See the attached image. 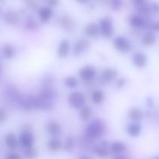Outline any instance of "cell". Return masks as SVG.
I'll return each instance as SVG.
<instances>
[{"mask_svg": "<svg viewBox=\"0 0 159 159\" xmlns=\"http://www.w3.org/2000/svg\"><path fill=\"white\" fill-rule=\"evenodd\" d=\"M104 126L103 124L99 120L93 121L86 128V134L89 138L96 139L99 138L103 134Z\"/></svg>", "mask_w": 159, "mask_h": 159, "instance_id": "1", "label": "cell"}, {"mask_svg": "<svg viewBox=\"0 0 159 159\" xmlns=\"http://www.w3.org/2000/svg\"><path fill=\"white\" fill-rule=\"evenodd\" d=\"M99 30L101 31L102 36L106 39H109L113 36V27L112 20L110 18H103L99 23Z\"/></svg>", "mask_w": 159, "mask_h": 159, "instance_id": "2", "label": "cell"}, {"mask_svg": "<svg viewBox=\"0 0 159 159\" xmlns=\"http://www.w3.org/2000/svg\"><path fill=\"white\" fill-rule=\"evenodd\" d=\"M68 102L70 106L74 109H80L85 107V97L82 93L74 92L71 93L68 97Z\"/></svg>", "mask_w": 159, "mask_h": 159, "instance_id": "3", "label": "cell"}, {"mask_svg": "<svg viewBox=\"0 0 159 159\" xmlns=\"http://www.w3.org/2000/svg\"><path fill=\"white\" fill-rule=\"evenodd\" d=\"M113 45L121 53H127L130 50V43L125 37L118 36L113 40Z\"/></svg>", "mask_w": 159, "mask_h": 159, "instance_id": "4", "label": "cell"}, {"mask_svg": "<svg viewBox=\"0 0 159 159\" xmlns=\"http://www.w3.org/2000/svg\"><path fill=\"white\" fill-rule=\"evenodd\" d=\"M96 74V71L94 67L91 65H86L82 67L79 71V75L83 80L90 81L93 80Z\"/></svg>", "mask_w": 159, "mask_h": 159, "instance_id": "5", "label": "cell"}, {"mask_svg": "<svg viewBox=\"0 0 159 159\" xmlns=\"http://www.w3.org/2000/svg\"><path fill=\"white\" fill-rule=\"evenodd\" d=\"M20 141L21 144L26 148L33 147V144L34 142V137H33L32 134L29 131H24L23 134H21Z\"/></svg>", "mask_w": 159, "mask_h": 159, "instance_id": "6", "label": "cell"}, {"mask_svg": "<svg viewBox=\"0 0 159 159\" xmlns=\"http://www.w3.org/2000/svg\"><path fill=\"white\" fill-rule=\"evenodd\" d=\"M117 75V71L115 69L108 68L102 71L101 75V81L103 83H110L111 82Z\"/></svg>", "mask_w": 159, "mask_h": 159, "instance_id": "7", "label": "cell"}, {"mask_svg": "<svg viewBox=\"0 0 159 159\" xmlns=\"http://www.w3.org/2000/svg\"><path fill=\"white\" fill-rule=\"evenodd\" d=\"M89 47V41L86 39H81L76 42L74 48V54L79 55Z\"/></svg>", "mask_w": 159, "mask_h": 159, "instance_id": "8", "label": "cell"}, {"mask_svg": "<svg viewBox=\"0 0 159 159\" xmlns=\"http://www.w3.org/2000/svg\"><path fill=\"white\" fill-rule=\"evenodd\" d=\"M70 51V43L68 40H64L61 42L57 48V54L60 57H65Z\"/></svg>", "mask_w": 159, "mask_h": 159, "instance_id": "9", "label": "cell"}, {"mask_svg": "<svg viewBox=\"0 0 159 159\" xmlns=\"http://www.w3.org/2000/svg\"><path fill=\"white\" fill-rule=\"evenodd\" d=\"M19 102L20 105L26 110H34V104H33L32 96H23L18 98Z\"/></svg>", "mask_w": 159, "mask_h": 159, "instance_id": "10", "label": "cell"}, {"mask_svg": "<svg viewBox=\"0 0 159 159\" xmlns=\"http://www.w3.org/2000/svg\"><path fill=\"white\" fill-rule=\"evenodd\" d=\"M53 15L52 9L48 6H44V7L40 8L39 10V16H40V20L43 23H47L50 20Z\"/></svg>", "mask_w": 159, "mask_h": 159, "instance_id": "11", "label": "cell"}, {"mask_svg": "<svg viewBox=\"0 0 159 159\" xmlns=\"http://www.w3.org/2000/svg\"><path fill=\"white\" fill-rule=\"evenodd\" d=\"M133 63L138 68H143L146 65L147 57L142 53H136L133 56Z\"/></svg>", "mask_w": 159, "mask_h": 159, "instance_id": "12", "label": "cell"}, {"mask_svg": "<svg viewBox=\"0 0 159 159\" xmlns=\"http://www.w3.org/2000/svg\"><path fill=\"white\" fill-rule=\"evenodd\" d=\"M48 131L51 136L57 137L61 134V127L55 121H51L48 124Z\"/></svg>", "mask_w": 159, "mask_h": 159, "instance_id": "13", "label": "cell"}, {"mask_svg": "<svg viewBox=\"0 0 159 159\" xmlns=\"http://www.w3.org/2000/svg\"><path fill=\"white\" fill-rule=\"evenodd\" d=\"M5 142H6V146L9 150H15L18 145V142H17L16 137L13 133H10L6 137L5 139Z\"/></svg>", "mask_w": 159, "mask_h": 159, "instance_id": "14", "label": "cell"}, {"mask_svg": "<svg viewBox=\"0 0 159 159\" xmlns=\"http://www.w3.org/2000/svg\"><path fill=\"white\" fill-rule=\"evenodd\" d=\"M141 126L138 123H133L127 126V132L130 136L138 137L141 134Z\"/></svg>", "mask_w": 159, "mask_h": 159, "instance_id": "15", "label": "cell"}, {"mask_svg": "<svg viewBox=\"0 0 159 159\" xmlns=\"http://www.w3.org/2000/svg\"><path fill=\"white\" fill-rule=\"evenodd\" d=\"M99 31V26L95 23H91L87 25L85 28V33L89 37H93L98 34Z\"/></svg>", "mask_w": 159, "mask_h": 159, "instance_id": "16", "label": "cell"}, {"mask_svg": "<svg viewBox=\"0 0 159 159\" xmlns=\"http://www.w3.org/2000/svg\"><path fill=\"white\" fill-rule=\"evenodd\" d=\"M4 19L6 23L10 25L16 24L19 21L18 15L13 11H7L4 14Z\"/></svg>", "mask_w": 159, "mask_h": 159, "instance_id": "17", "label": "cell"}, {"mask_svg": "<svg viewBox=\"0 0 159 159\" xmlns=\"http://www.w3.org/2000/svg\"><path fill=\"white\" fill-rule=\"evenodd\" d=\"M15 48L10 44H5L2 48V53L5 58L11 59L15 55Z\"/></svg>", "mask_w": 159, "mask_h": 159, "instance_id": "18", "label": "cell"}, {"mask_svg": "<svg viewBox=\"0 0 159 159\" xmlns=\"http://www.w3.org/2000/svg\"><path fill=\"white\" fill-rule=\"evenodd\" d=\"M39 96L43 98V99L51 101L53 99H55L57 97V93L54 89H52L48 88L43 90L42 93H40Z\"/></svg>", "mask_w": 159, "mask_h": 159, "instance_id": "19", "label": "cell"}, {"mask_svg": "<svg viewBox=\"0 0 159 159\" xmlns=\"http://www.w3.org/2000/svg\"><path fill=\"white\" fill-rule=\"evenodd\" d=\"M130 26L134 28L143 27L144 26V21L142 18L137 15H133L130 19Z\"/></svg>", "mask_w": 159, "mask_h": 159, "instance_id": "20", "label": "cell"}, {"mask_svg": "<svg viewBox=\"0 0 159 159\" xmlns=\"http://www.w3.org/2000/svg\"><path fill=\"white\" fill-rule=\"evenodd\" d=\"M142 42L146 46H152L156 42V37L153 33H148L143 37Z\"/></svg>", "mask_w": 159, "mask_h": 159, "instance_id": "21", "label": "cell"}, {"mask_svg": "<svg viewBox=\"0 0 159 159\" xmlns=\"http://www.w3.org/2000/svg\"><path fill=\"white\" fill-rule=\"evenodd\" d=\"M129 116L130 119L134 121H139L142 119L143 113L140 109L138 108H132L129 112Z\"/></svg>", "mask_w": 159, "mask_h": 159, "instance_id": "22", "label": "cell"}, {"mask_svg": "<svg viewBox=\"0 0 159 159\" xmlns=\"http://www.w3.org/2000/svg\"><path fill=\"white\" fill-rule=\"evenodd\" d=\"M110 149L114 153H120L126 150V145L121 141H115L111 144Z\"/></svg>", "mask_w": 159, "mask_h": 159, "instance_id": "23", "label": "cell"}, {"mask_svg": "<svg viewBox=\"0 0 159 159\" xmlns=\"http://www.w3.org/2000/svg\"><path fill=\"white\" fill-rule=\"evenodd\" d=\"M61 141L57 139V138H54V139L51 140L48 144V148L51 151H54V152H56V151H58L59 149H61Z\"/></svg>", "mask_w": 159, "mask_h": 159, "instance_id": "24", "label": "cell"}, {"mask_svg": "<svg viewBox=\"0 0 159 159\" xmlns=\"http://www.w3.org/2000/svg\"><path fill=\"white\" fill-rule=\"evenodd\" d=\"M95 152L101 158H105L108 155V148H107V144H102L101 145L96 146L95 148Z\"/></svg>", "mask_w": 159, "mask_h": 159, "instance_id": "25", "label": "cell"}, {"mask_svg": "<svg viewBox=\"0 0 159 159\" xmlns=\"http://www.w3.org/2000/svg\"><path fill=\"white\" fill-rule=\"evenodd\" d=\"M92 99L93 102L95 104H99L103 101L104 99V93L101 90H96L93 93V96H92Z\"/></svg>", "mask_w": 159, "mask_h": 159, "instance_id": "26", "label": "cell"}, {"mask_svg": "<svg viewBox=\"0 0 159 159\" xmlns=\"http://www.w3.org/2000/svg\"><path fill=\"white\" fill-rule=\"evenodd\" d=\"M65 84L68 88L75 89L79 85V82L75 76H68L65 79Z\"/></svg>", "mask_w": 159, "mask_h": 159, "instance_id": "27", "label": "cell"}, {"mask_svg": "<svg viewBox=\"0 0 159 159\" xmlns=\"http://www.w3.org/2000/svg\"><path fill=\"white\" fill-rule=\"evenodd\" d=\"M61 26L65 30H70L73 26V21L68 16H64L61 18Z\"/></svg>", "mask_w": 159, "mask_h": 159, "instance_id": "28", "label": "cell"}, {"mask_svg": "<svg viewBox=\"0 0 159 159\" xmlns=\"http://www.w3.org/2000/svg\"><path fill=\"white\" fill-rule=\"evenodd\" d=\"M92 116V110L89 107H83L81 110L80 116L82 120H88Z\"/></svg>", "mask_w": 159, "mask_h": 159, "instance_id": "29", "label": "cell"}, {"mask_svg": "<svg viewBox=\"0 0 159 159\" xmlns=\"http://www.w3.org/2000/svg\"><path fill=\"white\" fill-rule=\"evenodd\" d=\"M37 151L33 147L28 148L24 152V156L26 159H36L37 158Z\"/></svg>", "mask_w": 159, "mask_h": 159, "instance_id": "30", "label": "cell"}, {"mask_svg": "<svg viewBox=\"0 0 159 159\" xmlns=\"http://www.w3.org/2000/svg\"><path fill=\"white\" fill-rule=\"evenodd\" d=\"M149 9L148 5L147 4V2H144V0L142 1H140L138 2V11L141 14H145L147 13Z\"/></svg>", "mask_w": 159, "mask_h": 159, "instance_id": "31", "label": "cell"}, {"mask_svg": "<svg viewBox=\"0 0 159 159\" xmlns=\"http://www.w3.org/2000/svg\"><path fill=\"white\" fill-rule=\"evenodd\" d=\"M75 143L74 140L71 137H68L65 141V150L68 152H71L74 149Z\"/></svg>", "mask_w": 159, "mask_h": 159, "instance_id": "32", "label": "cell"}, {"mask_svg": "<svg viewBox=\"0 0 159 159\" xmlns=\"http://www.w3.org/2000/svg\"><path fill=\"white\" fill-rule=\"evenodd\" d=\"M26 27L28 30H36L38 27L37 22L34 20L33 18H28L26 22Z\"/></svg>", "mask_w": 159, "mask_h": 159, "instance_id": "33", "label": "cell"}, {"mask_svg": "<svg viewBox=\"0 0 159 159\" xmlns=\"http://www.w3.org/2000/svg\"><path fill=\"white\" fill-rule=\"evenodd\" d=\"M110 6L113 10H119L123 6V0H110Z\"/></svg>", "mask_w": 159, "mask_h": 159, "instance_id": "34", "label": "cell"}, {"mask_svg": "<svg viewBox=\"0 0 159 159\" xmlns=\"http://www.w3.org/2000/svg\"><path fill=\"white\" fill-rule=\"evenodd\" d=\"M25 1H26V3L27 4V6L32 8V9H36L37 7V2L34 1V0H25Z\"/></svg>", "mask_w": 159, "mask_h": 159, "instance_id": "35", "label": "cell"}, {"mask_svg": "<svg viewBox=\"0 0 159 159\" xmlns=\"http://www.w3.org/2000/svg\"><path fill=\"white\" fill-rule=\"evenodd\" d=\"M6 113L3 110L0 109V123L3 122L6 119Z\"/></svg>", "mask_w": 159, "mask_h": 159, "instance_id": "36", "label": "cell"}, {"mask_svg": "<svg viewBox=\"0 0 159 159\" xmlns=\"http://www.w3.org/2000/svg\"><path fill=\"white\" fill-rule=\"evenodd\" d=\"M7 159H21V158H20V156L18 155V154L11 153L8 155Z\"/></svg>", "mask_w": 159, "mask_h": 159, "instance_id": "37", "label": "cell"}, {"mask_svg": "<svg viewBox=\"0 0 159 159\" xmlns=\"http://www.w3.org/2000/svg\"><path fill=\"white\" fill-rule=\"evenodd\" d=\"M48 1L50 6H57L59 4V2H60V0H48Z\"/></svg>", "mask_w": 159, "mask_h": 159, "instance_id": "38", "label": "cell"}, {"mask_svg": "<svg viewBox=\"0 0 159 159\" xmlns=\"http://www.w3.org/2000/svg\"><path fill=\"white\" fill-rule=\"evenodd\" d=\"M125 83H126L125 79H120V80L117 82V85L119 87H123L124 85H125Z\"/></svg>", "mask_w": 159, "mask_h": 159, "instance_id": "39", "label": "cell"}, {"mask_svg": "<svg viewBox=\"0 0 159 159\" xmlns=\"http://www.w3.org/2000/svg\"><path fill=\"white\" fill-rule=\"evenodd\" d=\"M152 29L154 30L158 31V22H155V23H153V24H152Z\"/></svg>", "mask_w": 159, "mask_h": 159, "instance_id": "40", "label": "cell"}, {"mask_svg": "<svg viewBox=\"0 0 159 159\" xmlns=\"http://www.w3.org/2000/svg\"><path fill=\"white\" fill-rule=\"evenodd\" d=\"M77 1L79 2V3H82V4H83V3L86 2L88 1V0H77Z\"/></svg>", "mask_w": 159, "mask_h": 159, "instance_id": "41", "label": "cell"}, {"mask_svg": "<svg viewBox=\"0 0 159 159\" xmlns=\"http://www.w3.org/2000/svg\"><path fill=\"white\" fill-rule=\"evenodd\" d=\"M79 159H91V158H90L89 157H88V156H82V157H81V158Z\"/></svg>", "mask_w": 159, "mask_h": 159, "instance_id": "42", "label": "cell"}, {"mask_svg": "<svg viewBox=\"0 0 159 159\" xmlns=\"http://www.w3.org/2000/svg\"><path fill=\"white\" fill-rule=\"evenodd\" d=\"M2 14V8L0 7V16H1Z\"/></svg>", "mask_w": 159, "mask_h": 159, "instance_id": "43", "label": "cell"}, {"mask_svg": "<svg viewBox=\"0 0 159 159\" xmlns=\"http://www.w3.org/2000/svg\"><path fill=\"white\" fill-rule=\"evenodd\" d=\"M133 1L136 2H140V1H142V0H133Z\"/></svg>", "mask_w": 159, "mask_h": 159, "instance_id": "44", "label": "cell"}, {"mask_svg": "<svg viewBox=\"0 0 159 159\" xmlns=\"http://www.w3.org/2000/svg\"><path fill=\"white\" fill-rule=\"evenodd\" d=\"M115 159H124V158H120V157H118V158H115Z\"/></svg>", "mask_w": 159, "mask_h": 159, "instance_id": "45", "label": "cell"}, {"mask_svg": "<svg viewBox=\"0 0 159 159\" xmlns=\"http://www.w3.org/2000/svg\"><path fill=\"white\" fill-rule=\"evenodd\" d=\"M0 76H1V67H0Z\"/></svg>", "mask_w": 159, "mask_h": 159, "instance_id": "46", "label": "cell"}]
</instances>
